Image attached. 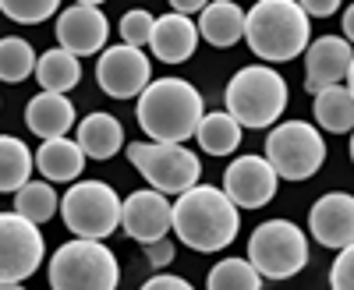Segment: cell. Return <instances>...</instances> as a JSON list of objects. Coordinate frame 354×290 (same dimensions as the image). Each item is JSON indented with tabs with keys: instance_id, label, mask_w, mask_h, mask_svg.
Masks as SVG:
<instances>
[{
	"instance_id": "cb8c5ba5",
	"label": "cell",
	"mask_w": 354,
	"mask_h": 290,
	"mask_svg": "<svg viewBox=\"0 0 354 290\" xmlns=\"http://www.w3.org/2000/svg\"><path fill=\"white\" fill-rule=\"evenodd\" d=\"M32 166H36V153L15 135H0V191H18L21 184L32 181Z\"/></svg>"
},
{
	"instance_id": "d6a6232c",
	"label": "cell",
	"mask_w": 354,
	"mask_h": 290,
	"mask_svg": "<svg viewBox=\"0 0 354 290\" xmlns=\"http://www.w3.org/2000/svg\"><path fill=\"white\" fill-rule=\"evenodd\" d=\"M138 290H195L185 276H174V273H156V276H149Z\"/></svg>"
},
{
	"instance_id": "e575fe53",
	"label": "cell",
	"mask_w": 354,
	"mask_h": 290,
	"mask_svg": "<svg viewBox=\"0 0 354 290\" xmlns=\"http://www.w3.org/2000/svg\"><path fill=\"white\" fill-rule=\"evenodd\" d=\"M205 4H209V0H170V11H177V14H202L205 11Z\"/></svg>"
},
{
	"instance_id": "603a6c76",
	"label": "cell",
	"mask_w": 354,
	"mask_h": 290,
	"mask_svg": "<svg viewBox=\"0 0 354 290\" xmlns=\"http://www.w3.org/2000/svg\"><path fill=\"white\" fill-rule=\"evenodd\" d=\"M36 81L43 85V93H71L75 85L82 81V57L53 46L46 53H39L36 61Z\"/></svg>"
},
{
	"instance_id": "5b68a950",
	"label": "cell",
	"mask_w": 354,
	"mask_h": 290,
	"mask_svg": "<svg viewBox=\"0 0 354 290\" xmlns=\"http://www.w3.org/2000/svg\"><path fill=\"white\" fill-rule=\"evenodd\" d=\"M121 266L103 241L75 238L50 255V290H117Z\"/></svg>"
},
{
	"instance_id": "836d02e7",
	"label": "cell",
	"mask_w": 354,
	"mask_h": 290,
	"mask_svg": "<svg viewBox=\"0 0 354 290\" xmlns=\"http://www.w3.org/2000/svg\"><path fill=\"white\" fill-rule=\"evenodd\" d=\"M298 8L308 18H330V14L340 11V0H298Z\"/></svg>"
},
{
	"instance_id": "2e32d148",
	"label": "cell",
	"mask_w": 354,
	"mask_h": 290,
	"mask_svg": "<svg viewBox=\"0 0 354 290\" xmlns=\"http://www.w3.org/2000/svg\"><path fill=\"white\" fill-rule=\"evenodd\" d=\"M354 46L344 36H319L305 50V89L315 96L319 89L340 85L351 71Z\"/></svg>"
},
{
	"instance_id": "8d00e7d4",
	"label": "cell",
	"mask_w": 354,
	"mask_h": 290,
	"mask_svg": "<svg viewBox=\"0 0 354 290\" xmlns=\"http://www.w3.org/2000/svg\"><path fill=\"white\" fill-rule=\"evenodd\" d=\"M347 93L354 96V61H351V71H347Z\"/></svg>"
},
{
	"instance_id": "ab89813d",
	"label": "cell",
	"mask_w": 354,
	"mask_h": 290,
	"mask_svg": "<svg viewBox=\"0 0 354 290\" xmlns=\"http://www.w3.org/2000/svg\"><path fill=\"white\" fill-rule=\"evenodd\" d=\"M351 163H354V131H351Z\"/></svg>"
},
{
	"instance_id": "5bb4252c",
	"label": "cell",
	"mask_w": 354,
	"mask_h": 290,
	"mask_svg": "<svg viewBox=\"0 0 354 290\" xmlns=\"http://www.w3.org/2000/svg\"><path fill=\"white\" fill-rule=\"evenodd\" d=\"M57 46L75 53V57H93V53H103L106 50V39H110V21L100 8L93 4H71L57 14Z\"/></svg>"
},
{
	"instance_id": "9a60e30c",
	"label": "cell",
	"mask_w": 354,
	"mask_h": 290,
	"mask_svg": "<svg viewBox=\"0 0 354 290\" xmlns=\"http://www.w3.org/2000/svg\"><path fill=\"white\" fill-rule=\"evenodd\" d=\"M308 234L333 251L354 244V195L326 191L322 198H315V206L308 209Z\"/></svg>"
},
{
	"instance_id": "6da1fadb",
	"label": "cell",
	"mask_w": 354,
	"mask_h": 290,
	"mask_svg": "<svg viewBox=\"0 0 354 290\" xmlns=\"http://www.w3.org/2000/svg\"><path fill=\"white\" fill-rule=\"evenodd\" d=\"M174 234L185 248L213 255L234 244L241 230V209L227 198L223 188L195 184L174 202Z\"/></svg>"
},
{
	"instance_id": "4fadbf2b",
	"label": "cell",
	"mask_w": 354,
	"mask_h": 290,
	"mask_svg": "<svg viewBox=\"0 0 354 290\" xmlns=\"http://www.w3.org/2000/svg\"><path fill=\"white\" fill-rule=\"evenodd\" d=\"M170 226H174V202L163 191L142 188L121 202V230L142 248L160 238H170Z\"/></svg>"
},
{
	"instance_id": "ffe728a7",
	"label": "cell",
	"mask_w": 354,
	"mask_h": 290,
	"mask_svg": "<svg viewBox=\"0 0 354 290\" xmlns=\"http://www.w3.org/2000/svg\"><path fill=\"white\" fill-rule=\"evenodd\" d=\"M195 25L198 39H205L216 50H227L245 39V8H238L234 0H209Z\"/></svg>"
},
{
	"instance_id": "7a4b0ae2",
	"label": "cell",
	"mask_w": 354,
	"mask_h": 290,
	"mask_svg": "<svg viewBox=\"0 0 354 290\" xmlns=\"http://www.w3.org/2000/svg\"><path fill=\"white\" fill-rule=\"evenodd\" d=\"M135 117L138 128L149 135V142L185 145L188 138H195L205 117V103L202 93L185 78H153L135 103Z\"/></svg>"
},
{
	"instance_id": "e0dca14e",
	"label": "cell",
	"mask_w": 354,
	"mask_h": 290,
	"mask_svg": "<svg viewBox=\"0 0 354 290\" xmlns=\"http://www.w3.org/2000/svg\"><path fill=\"white\" fill-rule=\"evenodd\" d=\"M78 124L75 103L64 93H39L25 103V128L36 138H64Z\"/></svg>"
},
{
	"instance_id": "83f0119b",
	"label": "cell",
	"mask_w": 354,
	"mask_h": 290,
	"mask_svg": "<svg viewBox=\"0 0 354 290\" xmlns=\"http://www.w3.org/2000/svg\"><path fill=\"white\" fill-rule=\"evenodd\" d=\"M205 290H262V276L248 258H220L209 269Z\"/></svg>"
},
{
	"instance_id": "3957f363",
	"label": "cell",
	"mask_w": 354,
	"mask_h": 290,
	"mask_svg": "<svg viewBox=\"0 0 354 290\" xmlns=\"http://www.w3.org/2000/svg\"><path fill=\"white\" fill-rule=\"evenodd\" d=\"M245 43L262 64H287L312 43V18L298 0H255L245 11Z\"/></svg>"
},
{
	"instance_id": "1f68e13d",
	"label": "cell",
	"mask_w": 354,
	"mask_h": 290,
	"mask_svg": "<svg viewBox=\"0 0 354 290\" xmlns=\"http://www.w3.org/2000/svg\"><path fill=\"white\" fill-rule=\"evenodd\" d=\"M145 262H149L153 269H163L174 262V241L170 238H160L153 244H145Z\"/></svg>"
},
{
	"instance_id": "8fae6325",
	"label": "cell",
	"mask_w": 354,
	"mask_h": 290,
	"mask_svg": "<svg viewBox=\"0 0 354 290\" xmlns=\"http://www.w3.org/2000/svg\"><path fill=\"white\" fill-rule=\"evenodd\" d=\"M96 81L110 99H138L142 89L153 81L149 53H142L138 46L128 43L106 46L96 61Z\"/></svg>"
},
{
	"instance_id": "ac0fdd59",
	"label": "cell",
	"mask_w": 354,
	"mask_h": 290,
	"mask_svg": "<svg viewBox=\"0 0 354 290\" xmlns=\"http://www.w3.org/2000/svg\"><path fill=\"white\" fill-rule=\"evenodd\" d=\"M149 50L156 53V61H163V64H185L188 57L198 50V25L188 14H177V11L156 18Z\"/></svg>"
},
{
	"instance_id": "d590c367",
	"label": "cell",
	"mask_w": 354,
	"mask_h": 290,
	"mask_svg": "<svg viewBox=\"0 0 354 290\" xmlns=\"http://www.w3.org/2000/svg\"><path fill=\"white\" fill-rule=\"evenodd\" d=\"M344 39L354 46V4H347V11H344Z\"/></svg>"
},
{
	"instance_id": "4316f807",
	"label": "cell",
	"mask_w": 354,
	"mask_h": 290,
	"mask_svg": "<svg viewBox=\"0 0 354 290\" xmlns=\"http://www.w3.org/2000/svg\"><path fill=\"white\" fill-rule=\"evenodd\" d=\"M36 61L39 57L28 39H21V36L0 39V81H8V85L25 81L28 75H36Z\"/></svg>"
},
{
	"instance_id": "7402d4cb",
	"label": "cell",
	"mask_w": 354,
	"mask_h": 290,
	"mask_svg": "<svg viewBox=\"0 0 354 290\" xmlns=\"http://www.w3.org/2000/svg\"><path fill=\"white\" fill-rule=\"evenodd\" d=\"M312 117H315L319 131H330V135L354 131V96L347 93V85L319 89L315 99H312Z\"/></svg>"
},
{
	"instance_id": "8992f818",
	"label": "cell",
	"mask_w": 354,
	"mask_h": 290,
	"mask_svg": "<svg viewBox=\"0 0 354 290\" xmlns=\"http://www.w3.org/2000/svg\"><path fill=\"white\" fill-rule=\"evenodd\" d=\"M248 262L262 280H290L308 266V238L290 220H266L248 238Z\"/></svg>"
},
{
	"instance_id": "ba28073f",
	"label": "cell",
	"mask_w": 354,
	"mask_h": 290,
	"mask_svg": "<svg viewBox=\"0 0 354 290\" xmlns=\"http://www.w3.org/2000/svg\"><path fill=\"white\" fill-rule=\"evenodd\" d=\"M128 160L149 181V188H156L163 195H185L202 177L198 156L192 149H185L181 142H131Z\"/></svg>"
},
{
	"instance_id": "7c38bea8",
	"label": "cell",
	"mask_w": 354,
	"mask_h": 290,
	"mask_svg": "<svg viewBox=\"0 0 354 290\" xmlns=\"http://www.w3.org/2000/svg\"><path fill=\"white\" fill-rule=\"evenodd\" d=\"M277 170L273 163L266 160V156H238L227 170H223V191L227 198L234 202L238 209H262V206H270L273 195H277Z\"/></svg>"
},
{
	"instance_id": "f546056e",
	"label": "cell",
	"mask_w": 354,
	"mask_h": 290,
	"mask_svg": "<svg viewBox=\"0 0 354 290\" xmlns=\"http://www.w3.org/2000/svg\"><path fill=\"white\" fill-rule=\"evenodd\" d=\"M153 25H156V18L145 11V8H131L124 18H121V43H128V46H149V39H153Z\"/></svg>"
},
{
	"instance_id": "4dcf8cb0",
	"label": "cell",
	"mask_w": 354,
	"mask_h": 290,
	"mask_svg": "<svg viewBox=\"0 0 354 290\" xmlns=\"http://www.w3.org/2000/svg\"><path fill=\"white\" fill-rule=\"evenodd\" d=\"M330 290H354V244L337 251L330 266Z\"/></svg>"
},
{
	"instance_id": "484cf974",
	"label": "cell",
	"mask_w": 354,
	"mask_h": 290,
	"mask_svg": "<svg viewBox=\"0 0 354 290\" xmlns=\"http://www.w3.org/2000/svg\"><path fill=\"white\" fill-rule=\"evenodd\" d=\"M15 213L32 220L36 226H43L46 220H53L61 213V195L53 191L50 181H28L15 191Z\"/></svg>"
},
{
	"instance_id": "44dd1931",
	"label": "cell",
	"mask_w": 354,
	"mask_h": 290,
	"mask_svg": "<svg viewBox=\"0 0 354 290\" xmlns=\"http://www.w3.org/2000/svg\"><path fill=\"white\" fill-rule=\"evenodd\" d=\"M75 128H78L75 142L82 145L85 160H100L103 163V160L121 153V145H124V128H121V121H117L113 113L96 110V113H88L85 121H78Z\"/></svg>"
},
{
	"instance_id": "9c48e42d",
	"label": "cell",
	"mask_w": 354,
	"mask_h": 290,
	"mask_svg": "<svg viewBox=\"0 0 354 290\" xmlns=\"http://www.w3.org/2000/svg\"><path fill=\"white\" fill-rule=\"evenodd\" d=\"M266 160L280 181H308L326 163V142L308 121H283L266 138Z\"/></svg>"
},
{
	"instance_id": "d6986e66",
	"label": "cell",
	"mask_w": 354,
	"mask_h": 290,
	"mask_svg": "<svg viewBox=\"0 0 354 290\" xmlns=\"http://www.w3.org/2000/svg\"><path fill=\"white\" fill-rule=\"evenodd\" d=\"M36 170L50 184H75L85 170V153L75 138H46L36 149Z\"/></svg>"
},
{
	"instance_id": "52a82bcc",
	"label": "cell",
	"mask_w": 354,
	"mask_h": 290,
	"mask_svg": "<svg viewBox=\"0 0 354 290\" xmlns=\"http://www.w3.org/2000/svg\"><path fill=\"white\" fill-rule=\"evenodd\" d=\"M61 216L75 238L106 241L121 226V195L106 181H75L61 198Z\"/></svg>"
},
{
	"instance_id": "d4e9b609",
	"label": "cell",
	"mask_w": 354,
	"mask_h": 290,
	"mask_svg": "<svg viewBox=\"0 0 354 290\" xmlns=\"http://www.w3.org/2000/svg\"><path fill=\"white\" fill-rule=\"evenodd\" d=\"M241 135H245V128L234 121L227 110L205 113L202 124H198V131H195V138H198V145H202L205 156H230V153L241 145Z\"/></svg>"
},
{
	"instance_id": "f35d334b",
	"label": "cell",
	"mask_w": 354,
	"mask_h": 290,
	"mask_svg": "<svg viewBox=\"0 0 354 290\" xmlns=\"http://www.w3.org/2000/svg\"><path fill=\"white\" fill-rule=\"evenodd\" d=\"M75 4H93V8H100V4H106V0H75Z\"/></svg>"
},
{
	"instance_id": "f1b7e54d",
	"label": "cell",
	"mask_w": 354,
	"mask_h": 290,
	"mask_svg": "<svg viewBox=\"0 0 354 290\" xmlns=\"http://www.w3.org/2000/svg\"><path fill=\"white\" fill-rule=\"evenodd\" d=\"M0 11L18 25H39L61 11V0H0Z\"/></svg>"
},
{
	"instance_id": "74e56055",
	"label": "cell",
	"mask_w": 354,
	"mask_h": 290,
	"mask_svg": "<svg viewBox=\"0 0 354 290\" xmlns=\"http://www.w3.org/2000/svg\"><path fill=\"white\" fill-rule=\"evenodd\" d=\"M0 290H25L21 283H0Z\"/></svg>"
},
{
	"instance_id": "277c9868",
	"label": "cell",
	"mask_w": 354,
	"mask_h": 290,
	"mask_svg": "<svg viewBox=\"0 0 354 290\" xmlns=\"http://www.w3.org/2000/svg\"><path fill=\"white\" fill-rule=\"evenodd\" d=\"M287 81L277 68L270 64H248L241 68L227 81V93H223V103H227V113L241 128H273L283 110H287Z\"/></svg>"
},
{
	"instance_id": "30bf717a",
	"label": "cell",
	"mask_w": 354,
	"mask_h": 290,
	"mask_svg": "<svg viewBox=\"0 0 354 290\" xmlns=\"http://www.w3.org/2000/svg\"><path fill=\"white\" fill-rule=\"evenodd\" d=\"M46 258L43 230L18 213H0V283H21L36 276Z\"/></svg>"
}]
</instances>
